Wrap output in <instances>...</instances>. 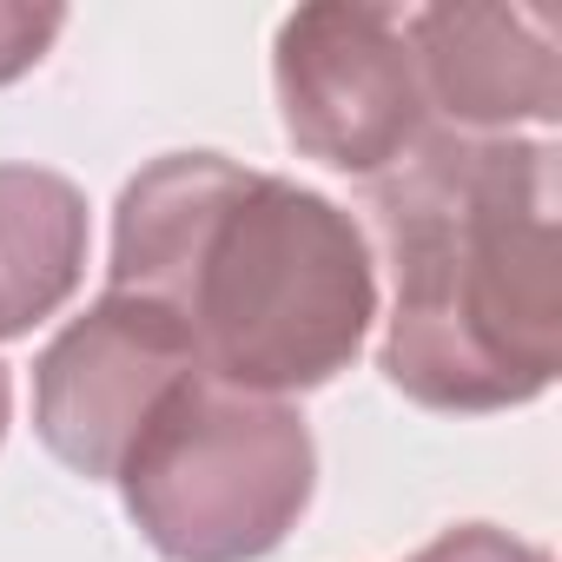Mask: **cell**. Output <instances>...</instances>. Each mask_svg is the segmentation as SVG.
I'll return each instance as SVG.
<instances>
[{
	"label": "cell",
	"mask_w": 562,
	"mask_h": 562,
	"mask_svg": "<svg viewBox=\"0 0 562 562\" xmlns=\"http://www.w3.org/2000/svg\"><path fill=\"white\" fill-rule=\"evenodd\" d=\"M106 292L172 312L212 384L292 404L358 364L378 258L364 225L299 179L166 153L113 205Z\"/></svg>",
	"instance_id": "1"
},
{
	"label": "cell",
	"mask_w": 562,
	"mask_h": 562,
	"mask_svg": "<svg viewBox=\"0 0 562 562\" xmlns=\"http://www.w3.org/2000/svg\"><path fill=\"white\" fill-rule=\"evenodd\" d=\"M391 251L384 378L424 411L536 404L562 371L555 139L430 133L371 186Z\"/></svg>",
	"instance_id": "2"
},
{
	"label": "cell",
	"mask_w": 562,
	"mask_h": 562,
	"mask_svg": "<svg viewBox=\"0 0 562 562\" xmlns=\"http://www.w3.org/2000/svg\"><path fill=\"white\" fill-rule=\"evenodd\" d=\"M120 503L166 562H258L299 529L318 443L299 404L186 378L120 463Z\"/></svg>",
	"instance_id": "3"
},
{
	"label": "cell",
	"mask_w": 562,
	"mask_h": 562,
	"mask_svg": "<svg viewBox=\"0 0 562 562\" xmlns=\"http://www.w3.org/2000/svg\"><path fill=\"white\" fill-rule=\"evenodd\" d=\"M278 120L299 159H318L345 179H391L437 126L424 80L404 41V14L318 0L278 21L271 41Z\"/></svg>",
	"instance_id": "4"
},
{
	"label": "cell",
	"mask_w": 562,
	"mask_h": 562,
	"mask_svg": "<svg viewBox=\"0 0 562 562\" xmlns=\"http://www.w3.org/2000/svg\"><path fill=\"white\" fill-rule=\"evenodd\" d=\"M199 378V351L172 312L106 292L34 364V430L87 483H113L153 411Z\"/></svg>",
	"instance_id": "5"
},
{
	"label": "cell",
	"mask_w": 562,
	"mask_h": 562,
	"mask_svg": "<svg viewBox=\"0 0 562 562\" xmlns=\"http://www.w3.org/2000/svg\"><path fill=\"white\" fill-rule=\"evenodd\" d=\"M404 41L437 133L522 139V126H536V139H549L562 113V34L542 8H417L404 14Z\"/></svg>",
	"instance_id": "6"
},
{
	"label": "cell",
	"mask_w": 562,
	"mask_h": 562,
	"mask_svg": "<svg viewBox=\"0 0 562 562\" xmlns=\"http://www.w3.org/2000/svg\"><path fill=\"white\" fill-rule=\"evenodd\" d=\"M87 192L47 166H0V345L34 338L87 278Z\"/></svg>",
	"instance_id": "7"
},
{
	"label": "cell",
	"mask_w": 562,
	"mask_h": 562,
	"mask_svg": "<svg viewBox=\"0 0 562 562\" xmlns=\"http://www.w3.org/2000/svg\"><path fill=\"white\" fill-rule=\"evenodd\" d=\"M67 14L60 8H14V0H0V87L34 74L47 60V47L60 41Z\"/></svg>",
	"instance_id": "8"
},
{
	"label": "cell",
	"mask_w": 562,
	"mask_h": 562,
	"mask_svg": "<svg viewBox=\"0 0 562 562\" xmlns=\"http://www.w3.org/2000/svg\"><path fill=\"white\" fill-rule=\"evenodd\" d=\"M411 562H555V555L509 536V529H496V522H457L437 542H424Z\"/></svg>",
	"instance_id": "9"
},
{
	"label": "cell",
	"mask_w": 562,
	"mask_h": 562,
	"mask_svg": "<svg viewBox=\"0 0 562 562\" xmlns=\"http://www.w3.org/2000/svg\"><path fill=\"white\" fill-rule=\"evenodd\" d=\"M8 424H14V371L0 364V443H8Z\"/></svg>",
	"instance_id": "10"
}]
</instances>
